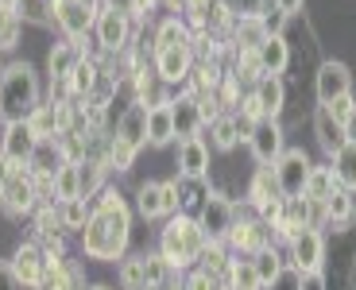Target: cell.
I'll return each instance as SVG.
<instances>
[{
    "label": "cell",
    "mask_w": 356,
    "mask_h": 290,
    "mask_svg": "<svg viewBox=\"0 0 356 290\" xmlns=\"http://www.w3.org/2000/svg\"><path fill=\"white\" fill-rule=\"evenodd\" d=\"M217 290H229V282H221V287H217Z\"/></svg>",
    "instance_id": "obj_52"
},
{
    "label": "cell",
    "mask_w": 356,
    "mask_h": 290,
    "mask_svg": "<svg viewBox=\"0 0 356 290\" xmlns=\"http://www.w3.org/2000/svg\"><path fill=\"white\" fill-rule=\"evenodd\" d=\"M66 86H70V93H78V97H89V93H93V86H97V66L81 58L78 66H74V74L66 78Z\"/></svg>",
    "instance_id": "obj_37"
},
{
    "label": "cell",
    "mask_w": 356,
    "mask_h": 290,
    "mask_svg": "<svg viewBox=\"0 0 356 290\" xmlns=\"http://www.w3.org/2000/svg\"><path fill=\"white\" fill-rule=\"evenodd\" d=\"M256 58H259V66H264V74H275L279 78V74L286 70V62H291V47H286L283 35H264L256 47Z\"/></svg>",
    "instance_id": "obj_22"
},
{
    "label": "cell",
    "mask_w": 356,
    "mask_h": 290,
    "mask_svg": "<svg viewBox=\"0 0 356 290\" xmlns=\"http://www.w3.org/2000/svg\"><path fill=\"white\" fill-rule=\"evenodd\" d=\"M105 159H78V198L89 202L105 190Z\"/></svg>",
    "instance_id": "obj_23"
},
{
    "label": "cell",
    "mask_w": 356,
    "mask_h": 290,
    "mask_svg": "<svg viewBox=\"0 0 356 290\" xmlns=\"http://www.w3.org/2000/svg\"><path fill=\"white\" fill-rule=\"evenodd\" d=\"M302 290H325V275H321V271L302 275Z\"/></svg>",
    "instance_id": "obj_47"
},
{
    "label": "cell",
    "mask_w": 356,
    "mask_h": 290,
    "mask_svg": "<svg viewBox=\"0 0 356 290\" xmlns=\"http://www.w3.org/2000/svg\"><path fill=\"white\" fill-rule=\"evenodd\" d=\"M353 105H356L353 97H337V101H333V105H325V108L333 113V120H345V116H348V108H353Z\"/></svg>",
    "instance_id": "obj_45"
},
{
    "label": "cell",
    "mask_w": 356,
    "mask_h": 290,
    "mask_svg": "<svg viewBox=\"0 0 356 290\" xmlns=\"http://www.w3.org/2000/svg\"><path fill=\"white\" fill-rule=\"evenodd\" d=\"M194 217H197V225H202L205 240H229V229L236 225V209H232V202L225 193H205L202 209H197Z\"/></svg>",
    "instance_id": "obj_7"
},
{
    "label": "cell",
    "mask_w": 356,
    "mask_h": 290,
    "mask_svg": "<svg viewBox=\"0 0 356 290\" xmlns=\"http://www.w3.org/2000/svg\"><path fill=\"white\" fill-rule=\"evenodd\" d=\"M241 136H244L241 116H213V120H209V147L232 151L236 143H241Z\"/></svg>",
    "instance_id": "obj_24"
},
{
    "label": "cell",
    "mask_w": 356,
    "mask_h": 290,
    "mask_svg": "<svg viewBox=\"0 0 356 290\" xmlns=\"http://www.w3.org/2000/svg\"><path fill=\"white\" fill-rule=\"evenodd\" d=\"M170 47H194V39H190L186 24L178 16L163 19L159 27H155V51H170Z\"/></svg>",
    "instance_id": "obj_28"
},
{
    "label": "cell",
    "mask_w": 356,
    "mask_h": 290,
    "mask_svg": "<svg viewBox=\"0 0 356 290\" xmlns=\"http://www.w3.org/2000/svg\"><path fill=\"white\" fill-rule=\"evenodd\" d=\"M89 213H93V205L81 202V198H74V202H63L58 205V217H63V232H81L86 229Z\"/></svg>",
    "instance_id": "obj_35"
},
{
    "label": "cell",
    "mask_w": 356,
    "mask_h": 290,
    "mask_svg": "<svg viewBox=\"0 0 356 290\" xmlns=\"http://www.w3.org/2000/svg\"><path fill=\"white\" fill-rule=\"evenodd\" d=\"M136 155H140V151H132L128 143L113 140V143H108V159H105V167H113V170H132Z\"/></svg>",
    "instance_id": "obj_40"
},
{
    "label": "cell",
    "mask_w": 356,
    "mask_h": 290,
    "mask_svg": "<svg viewBox=\"0 0 356 290\" xmlns=\"http://www.w3.org/2000/svg\"><path fill=\"white\" fill-rule=\"evenodd\" d=\"M89 290H108V287H89Z\"/></svg>",
    "instance_id": "obj_53"
},
{
    "label": "cell",
    "mask_w": 356,
    "mask_h": 290,
    "mask_svg": "<svg viewBox=\"0 0 356 290\" xmlns=\"http://www.w3.org/2000/svg\"><path fill=\"white\" fill-rule=\"evenodd\" d=\"M333 178H337V186L341 190H348L353 193L356 190V143H345V147L333 155Z\"/></svg>",
    "instance_id": "obj_33"
},
{
    "label": "cell",
    "mask_w": 356,
    "mask_h": 290,
    "mask_svg": "<svg viewBox=\"0 0 356 290\" xmlns=\"http://www.w3.org/2000/svg\"><path fill=\"white\" fill-rule=\"evenodd\" d=\"M248 147H252V159L259 167H275V159L283 155V128L279 120H259L248 128Z\"/></svg>",
    "instance_id": "obj_11"
},
{
    "label": "cell",
    "mask_w": 356,
    "mask_h": 290,
    "mask_svg": "<svg viewBox=\"0 0 356 290\" xmlns=\"http://www.w3.org/2000/svg\"><path fill=\"white\" fill-rule=\"evenodd\" d=\"M0 205H4L8 217H24V213H31L39 205V182H35V175H31L27 167H12Z\"/></svg>",
    "instance_id": "obj_6"
},
{
    "label": "cell",
    "mask_w": 356,
    "mask_h": 290,
    "mask_svg": "<svg viewBox=\"0 0 356 290\" xmlns=\"http://www.w3.org/2000/svg\"><path fill=\"white\" fill-rule=\"evenodd\" d=\"M225 282H229V290H264V282H259V275H256V267H252L248 255H244V259H241V255L232 259Z\"/></svg>",
    "instance_id": "obj_34"
},
{
    "label": "cell",
    "mask_w": 356,
    "mask_h": 290,
    "mask_svg": "<svg viewBox=\"0 0 356 290\" xmlns=\"http://www.w3.org/2000/svg\"><path fill=\"white\" fill-rule=\"evenodd\" d=\"M337 190V178H333V170L330 167H314L310 170V178H306V190H302V198L310 205H325V198Z\"/></svg>",
    "instance_id": "obj_29"
},
{
    "label": "cell",
    "mask_w": 356,
    "mask_h": 290,
    "mask_svg": "<svg viewBox=\"0 0 356 290\" xmlns=\"http://www.w3.org/2000/svg\"><path fill=\"white\" fill-rule=\"evenodd\" d=\"M128 240H132V213H128L124 198L116 190H101L97 205L89 213L86 229H81V252L89 259L113 264V259H124Z\"/></svg>",
    "instance_id": "obj_1"
},
{
    "label": "cell",
    "mask_w": 356,
    "mask_h": 290,
    "mask_svg": "<svg viewBox=\"0 0 356 290\" xmlns=\"http://www.w3.org/2000/svg\"><path fill=\"white\" fill-rule=\"evenodd\" d=\"M51 259L39 244H19L16 255H12V271L24 287H47V275H51Z\"/></svg>",
    "instance_id": "obj_10"
},
{
    "label": "cell",
    "mask_w": 356,
    "mask_h": 290,
    "mask_svg": "<svg viewBox=\"0 0 356 290\" xmlns=\"http://www.w3.org/2000/svg\"><path fill=\"white\" fill-rule=\"evenodd\" d=\"M275 4H279V12H283V16H294V12L306 4V0H275Z\"/></svg>",
    "instance_id": "obj_49"
},
{
    "label": "cell",
    "mask_w": 356,
    "mask_h": 290,
    "mask_svg": "<svg viewBox=\"0 0 356 290\" xmlns=\"http://www.w3.org/2000/svg\"><path fill=\"white\" fill-rule=\"evenodd\" d=\"M291 264L298 267L302 275L321 271L325 267V236L318 229H302L291 236Z\"/></svg>",
    "instance_id": "obj_13"
},
{
    "label": "cell",
    "mask_w": 356,
    "mask_h": 290,
    "mask_svg": "<svg viewBox=\"0 0 356 290\" xmlns=\"http://www.w3.org/2000/svg\"><path fill=\"white\" fill-rule=\"evenodd\" d=\"M47 12H51V4H47V0H19L16 4V16L19 19H31V24H47Z\"/></svg>",
    "instance_id": "obj_42"
},
{
    "label": "cell",
    "mask_w": 356,
    "mask_h": 290,
    "mask_svg": "<svg viewBox=\"0 0 356 290\" xmlns=\"http://www.w3.org/2000/svg\"><path fill=\"white\" fill-rule=\"evenodd\" d=\"M78 198V163H63L54 175V205L74 202Z\"/></svg>",
    "instance_id": "obj_36"
},
{
    "label": "cell",
    "mask_w": 356,
    "mask_h": 290,
    "mask_svg": "<svg viewBox=\"0 0 356 290\" xmlns=\"http://www.w3.org/2000/svg\"><path fill=\"white\" fill-rule=\"evenodd\" d=\"M19 290H43V287H24V282H19Z\"/></svg>",
    "instance_id": "obj_51"
},
{
    "label": "cell",
    "mask_w": 356,
    "mask_h": 290,
    "mask_svg": "<svg viewBox=\"0 0 356 290\" xmlns=\"http://www.w3.org/2000/svg\"><path fill=\"white\" fill-rule=\"evenodd\" d=\"M81 62V51H78V43H54L51 47V54H47V70H51V78L54 81H66L74 74V66Z\"/></svg>",
    "instance_id": "obj_26"
},
{
    "label": "cell",
    "mask_w": 356,
    "mask_h": 290,
    "mask_svg": "<svg viewBox=\"0 0 356 290\" xmlns=\"http://www.w3.org/2000/svg\"><path fill=\"white\" fill-rule=\"evenodd\" d=\"M39 108V78L31 62H8L0 70V116L4 124L27 120Z\"/></svg>",
    "instance_id": "obj_3"
},
{
    "label": "cell",
    "mask_w": 356,
    "mask_h": 290,
    "mask_svg": "<svg viewBox=\"0 0 356 290\" xmlns=\"http://www.w3.org/2000/svg\"><path fill=\"white\" fill-rule=\"evenodd\" d=\"M314 93H318L321 105H333L337 97H353V74H348L345 62H321L318 78H314Z\"/></svg>",
    "instance_id": "obj_15"
},
{
    "label": "cell",
    "mask_w": 356,
    "mask_h": 290,
    "mask_svg": "<svg viewBox=\"0 0 356 290\" xmlns=\"http://www.w3.org/2000/svg\"><path fill=\"white\" fill-rule=\"evenodd\" d=\"M264 290H302V271H298L294 264H283V267H279V275L267 282Z\"/></svg>",
    "instance_id": "obj_41"
},
{
    "label": "cell",
    "mask_w": 356,
    "mask_h": 290,
    "mask_svg": "<svg viewBox=\"0 0 356 290\" xmlns=\"http://www.w3.org/2000/svg\"><path fill=\"white\" fill-rule=\"evenodd\" d=\"M178 182V213H190V217H194L197 209H202V202H205V178H182L178 175L175 178Z\"/></svg>",
    "instance_id": "obj_30"
},
{
    "label": "cell",
    "mask_w": 356,
    "mask_h": 290,
    "mask_svg": "<svg viewBox=\"0 0 356 290\" xmlns=\"http://www.w3.org/2000/svg\"><path fill=\"white\" fill-rule=\"evenodd\" d=\"M35 147H39V136L31 132V124H27V120L4 124L0 151H4V159H8L12 167H27V163H31V155H35Z\"/></svg>",
    "instance_id": "obj_14"
},
{
    "label": "cell",
    "mask_w": 356,
    "mask_h": 290,
    "mask_svg": "<svg viewBox=\"0 0 356 290\" xmlns=\"http://www.w3.org/2000/svg\"><path fill=\"white\" fill-rule=\"evenodd\" d=\"M225 244L232 248V252H241V255H256V252H264V248H271V225L267 220H244V217H236V225L229 229V240Z\"/></svg>",
    "instance_id": "obj_12"
},
{
    "label": "cell",
    "mask_w": 356,
    "mask_h": 290,
    "mask_svg": "<svg viewBox=\"0 0 356 290\" xmlns=\"http://www.w3.org/2000/svg\"><path fill=\"white\" fill-rule=\"evenodd\" d=\"M252 267H256V275H259V282H264V287H267V282H271V279H275V275H279V267H283V259H279L275 244L252 255Z\"/></svg>",
    "instance_id": "obj_39"
},
{
    "label": "cell",
    "mask_w": 356,
    "mask_h": 290,
    "mask_svg": "<svg viewBox=\"0 0 356 290\" xmlns=\"http://www.w3.org/2000/svg\"><path fill=\"white\" fill-rule=\"evenodd\" d=\"M205 244H209V240H205L197 217H190V213H175V217H167V229L159 232V255L167 259L170 271H186V267H194L197 259H202Z\"/></svg>",
    "instance_id": "obj_2"
},
{
    "label": "cell",
    "mask_w": 356,
    "mask_h": 290,
    "mask_svg": "<svg viewBox=\"0 0 356 290\" xmlns=\"http://www.w3.org/2000/svg\"><path fill=\"white\" fill-rule=\"evenodd\" d=\"M136 209L140 217L159 220V217H175L178 213V182H140L136 190Z\"/></svg>",
    "instance_id": "obj_5"
},
{
    "label": "cell",
    "mask_w": 356,
    "mask_h": 290,
    "mask_svg": "<svg viewBox=\"0 0 356 290\" xmlns=\"http://www.w3.org/2000/svg\"><path fill=\"white\" fill-rule=\"evenodd\" d=\"M275 186H279V198H302V190H306V178H310V170H314V163H310V155H306L302 147H291V151H283V155L275 159Z\"/></svg>",
    "instance_id": "obj_4"
},
{
    "label": "cell",
    "mask_w": 356,
    "mask_h": 290,
    "mask_svg": "<svg viewBox=\"0 0 356 290\" xmlns=\"http://www.w3.org/2000/svg\"><path fill=\"white\" fill-rule=\"evenodd\" d=\"M93 31H97V43L105 47V51H124V47H128V35H132V19H128L124 8L105 4V8H97Z\"/></svg>",
    "instance_id": "obj_9"
},
{
    "label": "cell",
    "mask_w": 356,
    "mask_h": 290,
    "mask_svg": "<svg viewBox=\"0 0 356 290\" xmlns=\"http://www.w3.org/2000/svg\"><path fill=\"white\" fill-rule=\"evenodd\" d=\"M321 217L330 220L333 229H341V225H348V220H353V193L348 190H333L330 198H325V205H321Z\"/></svg>",
    "instance_id": "obj_31"
},
{
    "label": "cell",
    "mask_w": 356,
    "mask_h": 290,
    "mask_svg": "<svg viewBox=\"0 0 356 290\" xmlns=\"http://www.w3.org/2000/svg\"><path fill=\"white\" fill-rule=\"evenodd\" d=\"M213 101V97H209ZM170 116H175V140H197L202 124H209V113H205V101L197 93H182L170 101Z\"/></svg>",
    "instance_id": "obj_8"
},
{
    "label": "cell",
    "mask_w": 356,
    "mask_h": 290,
    "mask_svg": "<svg viewBox=\"0 0 356 290\" xmlns=\"http://www.w3.org/2000/svg\"><path fill=\"white\" fill-rule=\"evenodd\" d=\"M248 198H252V205H256L259 213H267L275 202H283V198H279V186H275V170L259 167L256 178H252V186H248Z\"/></svg>",
    "instance_id": "obj_25"
},
{
    "label": "cell",
    "mask_w": 356,
    "mask_h": 290,
    "mask_svg": "<svg viewBox=\"0 0 356 290\" xmlns=\"http://www.w3.org/2000/svg\"><path fill=\"white\" fill-rule=\"evenodd\" d=\"M252 97H256L259 108H264V120H279L283 101H286V89H283V81H279L275 74H264V78L252 86Z\"/></svg>",
    "instance_id": "obj_21"
},
{
    "label": "cell",
    "mask_w": 356,
    "mask_h": 290,
    "mask_svg": "<svg viewBox=\"0 0 356 290\" xmlns=\"http://www.w3.org/2000/svg\"><path fill=\"white\" fill-rule=\"evenodd\" d=\"M120 287H124V290H143V287H147L143 255H124V264H120Z\"/></svg>",
    "instance_id": "obj_38"
},
{
    "label": "cell",
    "mask_w": 356,
    "mask_h": 290,
    "mask_svg": "<svg viewBox=\"0 0 356 290\" xmlns=\"http://www.w3.org/2000/svg\"><path fill=\"white\" fill-rule=\"evenodd\" d=\"M175 140V116H170V105H152L147 108V143L152 147H167Z\"/></svg>",
    "instance_id": "obj_27"
},
{
    "label": "cell",
    "mask_w": 356,
    "mask_h": 290,
    "mask_svg": "<svg viewBox=\"0 0 356 290\" xmlns=\"http://www.w3.org/2000/svg\"><path fill=\"white\" fill-rule=\"evenodd\" d=\"M348 290H356V267H353V282H348Z\"/></svg>",
    "instance_id": "obj_50"
},
{
    "label": "cell",
    "mask_w": 356,
    "mask_h": 290,
    "mask_svg": "<svg viewBox=\"0 0 356 290\" xmlns=\"http://www.w3.org/2000/svg\"><path fill=\"white\" fill-rule=\"evenodd\" d=\"M0 290H19L16 271H12V264H4V259H0Z\"/></svg>",
    "instance_id": "obj_44"
},
{
    "label": "cell",
    "mask_w": 356,
    "mask_h": 290,
    "mask_svg": "<svg viewBox=\"0 0 356 290\" xmlns=\"http://www.w3.org/2000/svg\"><path fill=\"white\" fill-rule=\"evenodd\" d=\"M197 264H202L205 275H213L217 282H225V275H229V264H232V259H229V248H225V240H209Z\"/></svg>",
    "instance_id": "obj_32"
},
{
    "label": "cell",
    "mask_w": 356,
    "mask_h": 290,
    "mask_svg": "<svg viewBox=\"0 0 356 290\" xmlns=\"http://www.w3.org/2000/svg\"><path fill=\"white\" fill-rule=\"evenodd\" d=\"M51 12H54V24L66 31L70 43H78L89 27H93V12L86 4H78V0H51Z\"/></svg>",
    "instance_id": "obj_17"
},
{
    "label": "cell",
    "mask_w": 356,
    "mask_h": 290,
    "mask_svg": "<svg viewBox=\"0 0 356 290\" xmlns=\"http://www.w3.org/2000/svg\"><path fill=\"white\" fill-rule=\"evenodd\" d=\"M178 175L182 178H205L209 175V143H205L202 136L178 143Z\"/></svg>",
    "instance_id": "obj_19"
},
{
    "label": "cell",
    "mask_w": 356,
    "mask_h": 290,
    "mask_svg": "<svg viewBox=\"0 0 356 290\" xmlns=\"http://www.w3.org/2000/svg\"><path fill=\"white\" fill-rule=\"evenodd\" d=\"M341 128H345V143H356V105L348 108V116L341 120Z\"/></svg>",
    "instance_id": "obj_46"
},
{
    "label": "cell",
    "mask_w": 356,
    "mask_h": 290,
    "mask_svg": "<svg viewBox=\"0 0 356 290\" xmlns=\"http://www.w3.org/2000/svg\"><path fill=\"white\" fill-rule=\"evenodd\" d=\"M113 140L128 143L132 151L147 147V105L132 101V105L120 113V120H116V136H113Z\"/></svg>",
    "instance_id": "obj_18"
},
{
    "label": "cell",
    "mask_w": 356,
    "mask_h": 290,
    "mask_svg": "<svg viewBox=\"0 0 356 290\" xmlns=\"http://www.w3.org/2000/svg\"><path fill=\"white\" fill-rule=\"evenodd\" d=\"M221 287V282L213 279V275H205L202 267H197V271H190V279L182 282V290H217Z\"/></svg>",
    "instance_id": "obj_43"
},
{
    "label": "cell",
    "mask_w": 356,
    "mask_h": 290,
    "mask_svg": "<svg viewBox=\"0 0 356 290\" xmlns=\"http://www.w3.org/2000/svg\"><path fill=\"white\" fill-rule=\"evenodd\" d=\"M8 175H12V163L4 159V151H0V198H4V186H8Z\"/></svg>",
    "instance_id": "obj_48"
},
{
    "label": "cell",
    "mask_w": 356,
    "mask_h": 290,
    "mask_svg": "<svg viewBox=\"0 0 356 290\" xmlns=\"http://www.w3.org/2000/svg\"><path fill=\"white\" fill-rule=\"evenodd\" d=\"M314 136H318V147L330 159L345 147V128H341V120H333V113L325 105H318V113H314Z\"/></svg>",
    "instance_id": "obj_20"
},
{
    "label": "cell",
    "mask_w": 356,
    "mask_h": 290,
    "mask_svg": "<svg viewBox=\"0 0 356 290\" xmlns=\"http://www.w3.org/2000/svg\"><path fill=\"white\" fill-rule=\"evenodd\" d=\"M155 74H159L163 86L190 81V74H194V47H170V51H155Z\"/></svg>",
    "instance_id": "obj_16"
}]
</instances>
